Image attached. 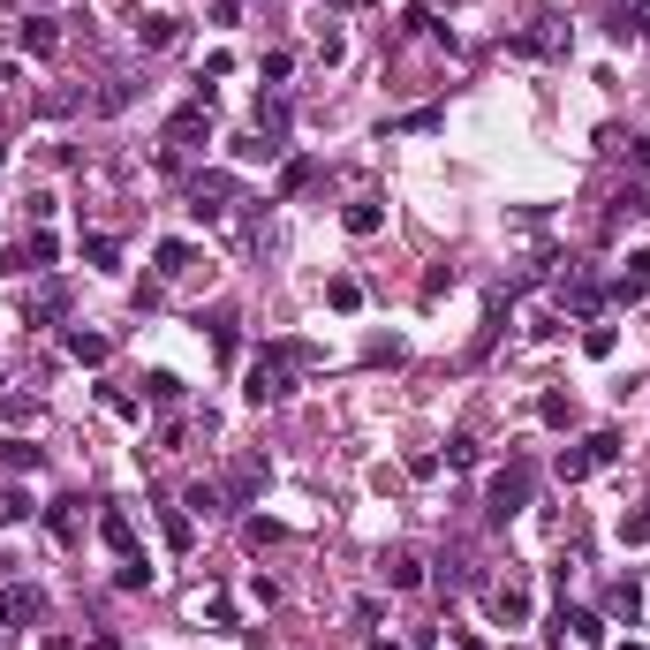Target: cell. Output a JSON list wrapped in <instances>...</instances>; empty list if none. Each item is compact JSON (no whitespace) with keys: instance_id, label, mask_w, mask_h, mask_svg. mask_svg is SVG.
<instances>
[{"instance_id":"obj_1","label":"cell","mask_w":650,"mask_h":650,"mask_svg":"<svg viewBox=\"0 0 650 650\" xmlns=\"http://www.w3.org/2000/svg\"><path fill=\"white\" fill-rule=\"evenodd\" d=\"M303 363H310V348L303 341H265L250 356V371H242V401H288L295 394V378H303Z\"/></svg>"},{"instance_id":"obj_2","label":"cell","mask_w":650,"mask_h":650,"mask_svg":"<svg viewBox=\"0 0 650 650\" xmlns=\"http://www.w3.org/2000/svg\"><path fill=\"white\" fill-rule=\"evenodd\" d=\"M212 137V91H205V99H189L182 106V114H174L167 121V159H182V152H197V144H205Z\"/></svg>"},{"instance_id":"obj_3","label":"cell","mask_w":650,"mask_h":650,"mask_svg":"<svg viewBox=\"0 0 650 650\" xmlns=\"http://www.w3.org/2000/svg\"><path fill=\"white\" fill-rule=\"evenodd\" d=\"M530 484H537V469L530 462H507L492 477V522H514V514L530 507Z\"/></svg>"},{"instance_id":"obj_4","label":"cell","mask_w":650,"mask_h":650,"mask_svg":"<svg viewBox=\"0 0 650 650\" xmlns=\"http://www.w3.org/2000/svg\"><path fill=\"white\" fill-rule=\"evenodd\" d=\"M530 582H522V575H507V582H492V620H499V628H530Z\"/></svg>"},{"instance_id":"obj_5","label":"cell","mask_w":650,"mask_h":650,"mask_svg":"<svg viewBox=\"0 0 650 650\" xmlns=\"http://www.w3.org/2000/svg\"><path fill=\"white\" fill-rule=\"evenodd\" d=\"M152 280L159 288H189V280H197V250H189V242H159L152 250Z\"/></svg>"},{"instance_id":"obj_6","label":"cell","mask_w":650,"mask_h":650,"mask_svg":"<svg viewBox=\"0 0 650 650\" xmlns=\"http://www.w3.org/2000/svg\"><path fill=\"white\" fill-rule=\"evenodd\" d=\"M227 205H235V174H197V182H189V212H197V220H220Z\"/></svg>"},{"instance_id":"obj_7","label":"cell","mask_w":650,"mask_h":650,"mask_svg":"<svg viewBox=\"0 0 650 650\" xmlns=\"http://www.w3.org/2000/svg\"><path fill=\"white\" fill-rule=\"evenodd\" d=\"M31 620H46V598H38L31 582H8L0 590V628H31Z\"/></svg>"},{"instance_id":"obj_8","label":"cell","mask_w":650,"mask_h":650,"mask_svg":"<svg viewBox=\"0 0 650 650\" xmlns=\"http://www.w3.org/2000/svg\"><path fill=\"white\" fill-rule=\"evenodd\" d=\"M99 545L114 552V560H137V522L121 507H99Z\"/></svg>"},{"instance_id":"obj_9","label":"cell","mask_w":650,"mask_h":650,"mask_svg":"<svg viewBox=\"0 0 650 650\" xmlns=\"http://www.w3.org/2000/svg\"><path fill=\"white\" fill-rule=\"evenodd\" d=\"M643 295H650V250H635L613 273V303H643Z\"/></svg>"},{"instance_id":"obj_10","label":"cell","mask_w":650,"mask_h":650,"mask_svg":"<svg viewBox=\"0 0 650 650\" xmlns=\"http://www.w3.org/2000/svg\"><path fill=\"white\" fill-rule=\"evenodd\" d=\"M174 38H182V16H167V8H152V16H137V46H144V53H167Z\"/></svg>"},{"instance_id":"obj_11","label":"cell","mask_w":650,"mask_h":650,"mask_svg":"<svg viewBox=\"0 0 650 650\" xmlns=\"http://www.w3.org/2000/svg\"><path fill=\"white\" fill-rule=\"evenodd\" d=\"M16 46H31L38 61H53V53H61V31H53L46 16H23V23H16Z\"/></svg>"},{"instance_id":"obj_12","label":"cell","mask_w":650,"mask_h":650,"mask_svg":"<svg viewBox=\"0 0 650 650\" xmlns=\"http://www.w3.org/2000/svg\"><path fill=\"white\" fill-rule=\"evenodd\" d=\"M582 356H590V363H613V356H620V325L590 318V325H582Z\"/></svg>"},{"instance_id":"obj_13","label":"cell","mask_w":650,"mask_h":650,"mask_svg":"<svg viewBox=\"0 0 650 650\" xmlns=\"http://www.w3.org/2000/svg\"><path fill=\"white\" fill-rule=\"evenodd\" d=\"M341 227H348L356 242H363V235H378V227H386V205H378V197H356V205L341 212Z\"/></svg>"},{"instance_id":"obj_14","label":"cell","mask_w":650,"mask_h":650,"mask_svg":"<svg viewBox=\"0 0 650 650\" xmlns=\"http://www.w3.org/2000/svg\"><path fill=\"white\" fill-rule=\"evenodd\" d=\"M386 590H424V552H394V567H386Z\"/></svg>"},{"instance_id":"obj_15","label":"cell","mask_w":650,"mask_h":650,"mask_svg":"<svg viewBox=\"0 0 650 650\" xmlns=\"http://www.w3.org/2000/svg\"><path fill=\"white\" fill-rule=\"evenodd\" d=\"M605 613H620V620H635V613H643V582H635V575H620V582H613V590H605Z\"/></svg>"},{"instance_id":"obj_16","label":"cell","mask_w":650,"mask_h":650,"mask_svg":"<svg viewBox=\"0 0 650 650\" xmlns=\"http://www.w3.org/2000/svg\"><path fill=\"white\" fill-rule=\"evenodd\" d=\"M560 484H582V477H598V462H590V446H560Z\"/></svg>"},{"instance_id":"obj_17","label":"cell","mask_w":650,"mask_h":650,"mask_svg":"<svg viewBox=\"0 0 650 650\" xmlns=\"http://www.w3.org/2000/svg\"><path fill=\"white\" fill-rule=\"evenodd\" d=\"M159 522H167V545H174V552H189V545H197V514H189V507H167Z\"/></svg>"},{"instance_id":"obj_18","label":"cell","mask_w":650,"mask_h":650,"mask_svg":"<svg viewBox=\"0 0 650 650\" xmlns=\"http://www.w3.org/2000/svg\"><path fill=\"white\" fill-rule=\"evenodd\" d=\"M23 257H31V273H46L53 257H61V242H53L46 227H31V242H23V250H16V265H23Z\"/></svg>"},{"instance_id":"obj_19","label":"cell","mask_w":650,"mask_h":650,"mask_svg":"<svg viewBox=\"0 0 650 650\" xmlns=\"http://www.w3.org/2000/svg\"><path fill=\"white\" fill-rule=\"evenodd\" d=\"M69 356H76V363H106V356H114V341H106V333H84V325H76V333H69Z\"/></svg>"},{"instance_id":"obj_20","label":"cell","mask_w":650,"mask_h":650,"mask_svg":"<svg viewBox=\"0 0 650 650\" xmlns=\"http://www.w3.org/2000/svg\"><path fill=\"white\" fill-rule=\"evenodd\" d=\"M257 484H265V462H257V454H242V462L227 469V492H235V499H250Z\"/></svg>"},{"instance_id":"obj_21","label":"cell","mask_w":650,"mask_h":650,"mask_svg":"<svg viewBox=\"0 0 650 650\" xmlns=\"http://www.w3.org/2000/svg\"><path fill=\"white\" fill-rule=\"evenodd\" d=\"M250 129H257V137H288V106H280V99H257V121H250Z\"/></svg>"},{"instance_id":"obj_22","label":"cell","mask_w":650,"mask_h":650,"mask_svg":"<svg viewBox=\"0 0 650 650\" xmlns=\"http://www.w3.org/2000/svg\"><path fill=\"white\" fill-rule=\"evenodd\" d=\"M144 394H152V409H174V401H182V378H174V371H152V378H144Z\"/></svg>"},{"instance_id":"obj_23","label":"cell","mask_w":650,"mask_h":650,"mask_svg":"<svg viewBox=\"0 0 650 650\" xmlns=\"http://www.w3.org/2000/svg\"><path fill=\"white\" fill-rule=\"evenodd\" d=\"M46 530L61 537V545H76V499H53V514H46Z\"/></svg>"},{"instance_id":"obj_24","label":"cell","mask_w":650,"mask_h":650,"mask_svg":"<svg viewBox=\"0 0 650 650\" xmlns=\"http://www.w3.org/2000/svg\"><path fill=\"white\" fill-rule=\"evenodd\" d=\"M620 545H650V499L635 514H620Z\"/></svg>"},{"instance_id":"obj_25","label":"cell","mask_w":650,"mask_h":650,"mask_svg":"<svg viewBox=\"0 0 650 650\" xmlns=\"http://www.w3.org/2000/svg\"><path fill=\"white\" fill-rule=\"evenodd\" d=\"M220 499H227L220 484H189V492H182V507H189V514H220Z\"/></svg>"},{"instance_id":"obj_26","label":"cell","mask_w":650,"mask_h":650,"mask_svg":"<svg viewBox=\"0 0 650 650\" xmlns=\"http://www.w3.org/2000/svg\"><path fill=\"white\" fill-rule=\"evenodd\" d=\"M325 303H333V310H363V280H333V288H325Z\"/></svg>"},{"instance_id":"obj_27","label":"cell","mask_w":650,"mask_h":650,"mask_svg":"<svg viewBox=\"0 0 650 650\" xmlns=\"http://www.w3.org/2000/svg\"><path fill=\"white\" fill-rule=\"evenodd\" d=\"M288 69H295V53H288V46H273L265 61H257V76H265V84H288Z\"/></svg>"},{"instance_id":"obj_28","label":"cell","mask_w":650,"mask_h":650,"mask_svg":"<svg viewBox=\"0 0 650 650\" xmlns=\"http://www.w3.org/2000/svg\"><path fill=\"white\" fill-rule=\"evenodd\" d=\"M582 446H590V462H620V431H590V439H582Z\"/></svg>"},{"instance_id":"obj_29","label":"cell","mask_w":650,"mask_h":650,"mask_svg":"<svg viewBox=\"0 0 650 650\" xmlns=\"http://www.w3.org/2000/svg\"><path fill=\"white\" fill-rule=\"evenodd\" d=\"M567 635H575V643H605V620L598 613H567Z\"/></svg>"},{"instance_id":"obj_30","label":"cell","mask_w":650,"mask_h":650,"mask_svg":"<svg viewBox=\"0 0 650 650\" xmlns=\"http://www.w3.org/2000/svg\"><path fill=\"white\" fill-rule=\"evenodd\" d=\"M273 152H280V144L257 137V129H250V137H235V159H242V167H250V159H273Z\"/></svg>"},{"instance_id":"obj_31","label":"cell","mask_w":650,"mask_h":650,"mask_svg":"<svg viewBox=\"0 0 650 650\" xmlns=\"http://www.w3.org/2000/svg\"><path fill=\"white\" fill-rule=\"evenodd\" d=\"M477 462V439H469V431H454V439H446V469H469Z\"/></svg>"},{"instance_id":"obj_32","label":"cell","mask_w":650,"mask_h":650,"mask_svg":"<svg viewBox=\"0 0 650 650\" xmlns=\"http://www.w3.org/2000/svg\"><path fill=\"white\" fill-rule=\"evenodd\" d=\"M129 99H137V91H129V84H121V76H114V84H106V91H99V99H91V106H99V114H121V106H129Z\"/></svg>"},{"instance_id":"obj_33","label":"cell","mask_w":650,"mask_h":650,"mask_svg":"<svg viewBox=\"0 0 650 650\" xmlns=\"http://www.w3.org/2000/svg\"><path fill=\"white\" fill-rule=\"evenodd\" d=\"M114 582H121V590H144V582H152V567H144V560H121Z\"/></svg>"},{"instance_id":"obj_34","label":"cell","mask_w":650,"mask_h":650,"mask_svg":"<svg viewBox=\"0 0 650 650\" xmlns=\"http://www.w3.org/2000/svg\"><path fill=\"white\" fill-rule=\"evenodd\" d=\"M31 318H61V288H38L31 295Z\"/></svg>"},{"instance_id":"obj_35","label":"cell","mask_w":650,"mask_h":650,"mask_svg":"<svg viewBox=\"0 0 650 650\" xmlns=\"http://www.w3.org/2000/svg\"><path fill=\"white\" fill-rule=\"evenodd\" d=\"M545 424H575V401H567V394H545Z\"/></svg>"},{"instance_id":"obj_36","label":"cell","mask_w":650,"mask_h":650,"mask_svg":"<svg viewBox=\"0 0 650 650\" xmlns=\"http://www.w3.org/2000/svg\"><path fill=\"white\" fill-rule=\"evenodd\" d=\"M16 514H31V499H16V492H0V522H16Z\"/></svg>"},{"instance_id":"obj_37","label":"cell","mask_w":650,"mask_h":650,"mask_svg":"<svg viewBox=\"0 0 650 650\" xmlns=\"http://www.w3.org/2000/svg\"><path fill=\"white\" fill-rule=\"evenodd\" d=\"M635 167H643V174H650V137H635Z\"/></svg>"},{"instance_id":"obj_38","label":"cell","mask_w":650,"mask_h":650,"mask_svg":"<svg viewBox=\"0 0 650 650\" xmlns=\"http://www.w3.org/2000/svg\"><path fill=\"white\" fill-rule=\"evenodd\" d=\"M76 650H114V643H106V635H99V643H76Z\"/></svg>"},{"instance_id":"obj_39","label":"cell","mask_w":650,"mask_h":650,"mask_svg":"<svg viewBox=\"0 0 650 650\" xmlns=\"http://www.w3.org/2000/svg\"><path fill=\"white\" fill-rule=\"evenodd\" d=\"M333 8H356V0H333Z\"/></svg>"},{"instance_id":"obj_40","label":"cell","mask_w":650,"mask_h":650,"mask_svg":"<svg viewBox=\"0 0 650 650\" xmlns=\"http://www.w3.org/2000/svg\"><path fill=\"white\" fill-rule=\"evenodd\" d=\"M620 650H643V643H620Z\"/></svg>"},{"instance_id":"obj_41","label":"cell","mask_w":650,"mask_h":650,"mask_svg":"<svg viewBox=\"0 0 650 650\" xmlns=\"http://www.w3.org/2000/svg\"><path fill=\"white\" fill-rule=\"evenodd\" d=\"M378 650H401V643H378Z\"/></svg>"}]
</instances>
